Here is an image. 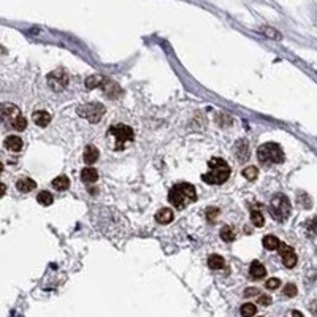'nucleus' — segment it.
I'll return each mask as SVG.
<instances>
[{
    "label": "nucleus",
    "instance_id": "obj_1",
    "mask_svg": "<svg viewBox=\"0 0 317 317\" xmlns=\"http://www.w3.org/2000/svg\"><path fill=\"white\" fill-rule=\"evenodd\" d=\"M208 173L201 176V179L206 184H216V186H220L229 181V178L232 175V170L229 164L225 162L224 159L220 157H214L208 162Z\"/></svg>",
    "mask_w": 317,
    "mask_h": 317
},
{
    "label": "nucleus",
    "instance_id": "obj_2",
    "mask_svg": "<svg viewBox=\"0 0 317 317\" xmlns=\"http://www.w3.org/2000/svg\"><path fill=\"white\" fill-rule=\"evenodd\" d=\"M197 200L195 187L189 183H179L173 186L168 192V201L176 209H184L190 201Z\"/></svg>",
    "mask_w": 317,
    "mask_h": 317
},
{
    "label": "nucleus",
    "instance_id": "obj_3",
    "mask_svg": "<svg viewBox=\"0 0 317 317\" xmlns=\"http://www.w3.org/2000/svg\"><path fill=\"white\" fill-rule=\"evenodd\" d=\"M108 140H110V146L115 149V151H122V149H125L133 143L135 133L129 125L115 124V125H111L108 130Z\"/></svg>",
    "mask_w": 317,
    "mask_h": 317
},
{
    "label": "nucleus",
    "instance_id": "obj_4",
    "mask_svg": "<svg viewBox=\"0 0 317 317\" xmlns=\"http://www.w3.org/2000/svg\"><path fill=\"white\" fill-rule=\"evenodd\" d=\"M257 157L262 164H283L284 151L278 143H265L257 149Z\"/></svg>",
    "mask_w": 317,
    "mask_h": 317
},
{
    "label": "nucleus",
    "instance_id": "obj_5",
    "mask_svg": "<svg viewBox=\"0 0 317 317\" xmlns=\"http://www.w3.org/2000/svg\"><path fill=\"white\" fill-rule=\"evenodd\" d=\"M270 211L274 219L279 220V222H284V220L289 219L290 211H292V205H290L289 199L283 194L274 195L270 203Z\"/></svg>",
    "mask_w": 317,
    "mask_h": 317
},
{
    "label": "nucleus",
    "instance_id": "obj_6",
    "mask_svg": "<svg viewBox=\"0 0 317 317\" xmlns=\"http://www.w3.org/2000/svg\"><path fill=\"white\" fill-rule=\"evenodd\" d=\"M78 115L81 117L87 119L89 122H99L105 115V106L97 101H92V103H86L78 108Z\"/></svg>",
    "mask_w": 317,
    "mask_h": 317
},
{
    "label": "nucleus",
    "instance_id": "obj_7",
    "mask_svg": "<svg viewBox=\"0 0 317 317\" xmlns=\"http://www.w3.org/2000/svg\"><path fill=\"white\" fill-rule=\"evenodd\" d=\"M48 84L51 86L52 91L61 92L68 86V75L64 70H54L52 73L48 75Z\"/></svg>",
    "mask_w": 317,
    "mask_h": 317
},
{
    "label": "nucleus",
    "instance_id": "obj_8",
    "mask_svg": "<svg viewBox=\"0 0 317 317\" xmlns=\"http://www.w3.org/2000/svg\"><path fill=\"white\" fill-rule=\"evenodd\" d=\"M19 115L21 111L16 105H11V103L0 105V122L8 125V127H11V124L15 122V119Z\"/></svg>",
    "mask_w": 317,
    "mask_h": 317
},
{
    "label": "nucleus",
    "instance_id": "obj_9",
    "mask_svg": "<svg viewBox=\"0 0 317 317\" xmlns=\"http://www.w3.org/2000/svg\"><path fill=\"white\" fill-rule=\"evenodd\" d=\"M276 249H279L281 259H283V263L287 268H294L297 265V254L290 246H287V244H284L283 241H279Z\"/></svg>",
    "mask_w": 317,
    "mask_h": 317
},
{
    "label": "nucleus",
    "instance_id": "obj_10",
    "mask_svg": "<svg viewBox=\"0 0 317 317\" xmlns=\"http://www.w3.org/2000/svg\"><path fill=\"white\" fill-rule=\"evenodd\" d=\"M5 148L8 149V151H13V152H19L21 149H22V140L19 138V136H15V135H11V136H7L5 138Z\"/></svg>",
    "mask_w": 317,
    "mask_h": 317
},
{
    "label": "nucleus",
    "instance_id": "obj_11",
    "mask_svg": "<svg viewBox=\"0 0 317 317\" xmlns=\"http://www.w3.org/2000/svg\"><path fill=\"white\" fill-rule=\"evenodd\" d=\"M173 219H175V214H173L170 208H162L155 213V220H157L159 224H170Z\"/></svg>",
    "mask_w": 317,
    "mask_h": 317
},
{
    "label": "nucleus",
    "instance_id": "obj_12",
    "mask_svg": "<svg viewBox=\"0 0 317 317\" xmlns=\"http://www.w3.org/2000/svg\"><path fill=\"white\" fill-rule=\"evenodd\" d=\"M16 187H17L19 192L27 194V192H31V190H33L35 187H37V183H35L33 179H31V178H21L19 181L16 183Z\"/></svg>",
    "mask_w": 317,
    "mask_h": 317
},
{
    "label": "nucleus",
    "instance_id": "obj_13",
    "mask_svg": "<svg viewBox=\"0 0 317 317\" xmlns=\"http://www.w3.org/2000/svg\"><path fill=\"white\" fill-rule=\"evenodd\" d=\"M235 151H236V159L240 160V162H246L248 157H249L248 141L246 140H240V141H238L236 146H235Z\"/></svg>",
    "mask_w": 317,
    "mask_h": 317
},
{
    "label": "nucleus",
    "instance_id": "obj_14",
    "mask_svg": "<svg viewBox=\"0 0 317 317\" xmlns=\"http://www.w3.org/2000/svg\"><path fill=\"white\" fill-rule=\"evenodd\" d=\"M99 155H100L99 149L95 146H92V145H89V146H86L84 155H83V157H84V162L87 165H92L94 162H97V160H99Z\"/></svg>",
    "mask_w": 317,
    "mask_h": 317
},
{
    "label": "nucleus",
    "instance_id": "obj_15",
    "mask_svg": "<svg viewBox=\"0 0 317 317\" xmlns=\"http://www.w3.org/2000/svg\"><path fill=\"white\" fill-rule=\"evenodd\" d=\"M33 122L38 125V127H46L48 124L51 122V115L48 111H35L33 113Z\"/></svg>",
    "mask_w": 317,
    "mask_h": 317
},
{
    "label": "nucleus",
    "instance_id": "obj_16",
    "mask_svg": "<svg viewBox=\"0 0 317 317\" xmlns=\"http://www.w3.org/2000/svg\"><path fill=\"white\" fill-rule=\"evenodd\" d=\"M249 273H250V276H252L254 279H262V278H265L267 270H265V267H263L259 260H254L252 263H250Z\"/></svg>",
    "mask_w": 317,
    "mask_h": 317
},
{
    "label": "nucleus",
    "instance_id": "obj_17",
    "mask_svg": "<svg viewBox=\"0 0 317 317\" xmlns=\"http://www.w3.org/2000/svg\"><path fill=\"white\" fill-rule=\"evenodd\" d=\"M81 179L84 183H95L99 179V171L95 168H91V167H87L81 171Z\"/></svg>",
    "mask_w": 317,
    "mask_h": 317
},
{
    "label": "nucleus",
    "instance_id": "obj_18",
    "mask_svg": "<svg viewBox=\"0 0 317 317\" xmlns=\"http://www.w3.org/2000/svg\"><path fill=\"white\" fill-rule=\"evenodd\" d=\"M208 267H209V268H213V270H220V268H224V267H225V260H224L220 255L213 254V255L208 259Z\"/></svg>",
    "mask_w": 317,
    "mask_h": 317
},
{
    "label": "nucleus",
    "instance_id": "obj_19",
    "mask_svg": "<svg viewBox=\"0 0 317 317\" xmlns=\"http://www.w3.org/2000/svg\"><path fill=\"white\" fill-rule=\"evenodd\" d=\"M52 187L56 190H67L70 187V179L62 175V176H57L54 181H52Z\"/></svg>",
    "mask_w": 317,
    "mask_h": 317
},
{
    "label": "nucleus",
    "instance_id": "obj_20",
    "mask_svg": "<svg viewBox=\"0 0 317 317\" xmlns=\"http://www.w3.org/2000/svg\"><path fill=\"white\" fill-rule=\"evenodd\" d=\"M278 244H279V238H276L274 235H267L265 238H263V246H265L267 249L274 250L278 248Z\"/></svg>",
    "mask_w": 317,
    "mask_h": 317
},
{
    "label": "nucleus",
    "instance_id": "obj_21",
    "mask_svg": "<svg viewBox=\"0 0 317 317\" xmlns=\"http://www.w3.org/2000/svg\"><path fill=\"white\" fill-rule=\"evenodd\" d=\"M37 200H38V203H41L43 206H50L51 203L54 201L52 195L48 192V190H41V192L38 194V197H37Z\"/></svg>",
    "mask_w": 317,
    "mask_h": 317
},
{
    "label": "nucleus",
    "instance_id": "obj_22",
    "mask_svg": "<svg viewBox=\"0 0 317 317\" xmlns=\"http://www.w3.org/2000/svg\"><path fill=\"white\" fill-rule=\"evenodd\" d=\"M220 238H222L224 241L230 243V241H233V240H235V232H233V229H232V227L225 225L224 229L220 230Z\"/></svg>",
    "mask_w": 317,
    "mask_h": 317
},
{
    "label": "nucleus",
    "instance_id": "obj_23",
    "mask_svg": "<svg viewBox=\"0 0 317 317\" xmlns=\"http://www.w3.org/2000/svg\"><path fill=\"white\" fill-rule=\"evenodd\" d=\"M101 83H103V76H100V75L89 76L86 80V87L87 89H94L95 86H101Z\"/></svg>",
    "mask_w": 317,
    "mask_h": 317
},
{
    "label": "nucleus",
    "instance_id": "obj_24",
    "mask_svg": "<svg viewBox=\"0 0 317 317\" xmlns=\"http://www.w3.org/2000/svg\"><path fill=\"white\" fill-rule=\"evenodd\" d=\"M26 127H27V121H26V117L21 116V115L15 119L13 124H11V129H15V130H17V132L26 130Z\"/></svg>",
    "mask_w": 317,
    "mask_h": 317
},
{
    "label": "nucleus",
    "instance_id": "obj_25",
    "mask_svg": "<svg viewBox=\"0 0 317 317\" xmlns=\"http://www.w3.org/2000/svg\"><path fill=\"white\" fill-rule=\"evenodd\" d=\"M257 175H259V170H257L255 167H248V168H244V171H243V176L246 178L248 181H254Z\"/></svg>",
    "mask_w": 317,
    "mask_h": 317
},
{
    "label": "nucleus",
    "instance_id": "obj_26",
    "mask_svg": "<svg viewBox=\"0 0 317 317\" xmlns=\"http://www.w3.org/2000/svg\"><path fill=\"white\" fill-rule=\"evenodd\" d=\"M250 220H252V224L257 227H262L263 224H265V217H263V214L260 211H252V214H250Z\"/></svg>",
    "mask_w": 317,
    "mask_h": 317
},
{
    "label": "nucleus",
    "instance_id": "obj_27",
    "mask_svg": "<svg viewBox=\"0 0 317 317\" xmlns=\"http://www.w3.org/2000/svg\"><path fill=\"white\" fill-rule=\"evenodd\" d=\"M255 313H257V308L254 306L252 303L243 304V306H241V314L243 316H254Z\"/></svg>",
    "mask_w": 317,
    "mask_h": 317
},
{
    "label": "nucleus",
    "instance_id": "obj_28",
    "mask_svg": "<svg viewBox=\"0 0 317 317\" xmlns=\"http://www.w3.org/2000/svg\"><path fill=\"white\" fill-rule=\"evenodd\" d=\"M217 214H219V209H216V208H208L206 209V216H208L209 222H214V220L217 219Z\"/></svg>",
    "mask_w": 317,
    "mask_h": 317
},
{
    "label": "nucleus",
    "instance_id": "obj_29",
    "mask_svg": "<svg viewBox=\"0 0 317 317\" xmlns=\"http://www.w3.org/2000/svg\"><path fill=\"white\" fill-rule=\"evenodd\" d=\"M284 294H285V297H295L297 295V287L294 284H287L284 287Z\"/></svg>",
    "mask_w": 317,
    "mask_h": 317
},
{
    "label": "nucleus",
    "instance_id": "obj_30",
    "mask_svg": "<svg viewBox=\"0 0 317 317\" xmlns=\"http://www.w3.org/2000/svg\"><path fill=\"white\" fill-rule=\"evenodd\" d=\"M279 284H281V281L278 278H271V279L267 281L265 287H267V289H276V287H279Z\"/></svg>",
    "mask_w": 317,
    "mask_h": 317
},
{
    "label": "nucleus",
    "instance_id": "obj_31",
    "mask_svg": "<svg viewBox=\"0 0 317 317\" xmlns=\"http://www.w3.org/2000/svg\"><path fill=\"white\" fill-rule=\"evenodd\" d=\"M259 304H262V306H270V304H271V298L268 297V295H262L259 298Z\"/></svg>",
    "mask_w": 317,
    "mask_h": 317
},
{
    "label": "nucleus",
    "instance_id": "obj_32",
    "mask_svg": "<svg viewBox=\"0 0 317 317\" xmlns=\"http://www.w3.org/2000/svg\"><path fill=\"white\" fill-rule=\"evenodd\" d=\"M257 292H259L257 289H246V290H244V295H246V297H252V295H257Z\"/></svg>",
    "mask_w": 317,
    "mask_h": 317
},
{
    "label": "nucleus",
    "instance_id": "obj_33",
    "mask_svg": "<svg viewBox=\"0 0 317 317\" xmlns=\"http://www.w3.org/2000/svg\"><path fill=\"white\" fill-rule=\"evenodd\" d=\"M5 194H7V186H5V184L0 183V197H3Z\"/></svg>",
    "mask_w": 317,
    "mask_h": 317
},
{
    "label": "nucleus",
    "instance_id": "obj_34",
    "mask_svg": "<svg viewBox=\"0 0 317 317\" xmlns=\"http://www.w3.org/2000/svg\"><path fill=\"white\" fill-rule=\"evenodd\" d=\"M2 171H3V164L0 162V173H2Z\"/></svg>",
    "mask_w": 317,
    "mask_h": 317
}]
</instances>
